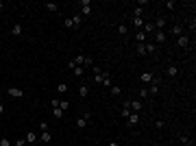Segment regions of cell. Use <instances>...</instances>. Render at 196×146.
<instances>
[{
  "label": "cell",
  "mask_w": 196,
  "mask_h": 146,
  "mask_svg": "<svg viewBox=\"0 0 196 146\" xmlns=\"http://www.w3.org/2000/svg\"><path fill=\"white\" fill-rule=\"evenodd\" d=\"M87 122H89V120H87L85 116H79V120H76V129H85Z\"/></svg>",
  "instance_id": "7c38bea8"
},
{
  "label": "cell",
  "mask_w": 196,
  "mask_h": 146,
  "mask_svg": "<svg viewBox=\"0 0 196 146\" xmlns=\"http://www.w3.org/2000/svg\"><path fill=\"white\" fill-rule=\"evenodd\" d=\"M179 142H181L183 146H192V140H190L187 135H181V137H179Z\"/></svg>",
  "instance_id": "f1b7e54d"
},
{
  "label": "cell",
  "mask_w": 196,
  "mask_h": 146,
  "mask_svg": "<svg viewBox=\"0 0 196 146\" xmlns=\"http://www.w3.org/2000/svg\"><path fill=\"white\" fill-rule=\"evenodd\" d=\"M37 129H39L41 133H44V131H48V129H50V124H48V120H41V122H39V127H37Z\"/></svg>",
  "instance_id": "cb8c5ba5"
},
{
  "label": "cell",
  "mask_w": 196,
  "mask_h": 146,
  "mask_svg": "<svg viewBox=\"0 0 196 146\" xmlns=\"http://www.w3.org/2000/svg\"><path fill=\"white\" fill-rule=\"evenodd\" d=\"M31 146H35V144H31Z\"/></svg>",
  "instance_id": "bcb514c9"
},
{
  "label": "cell",
  "mask_w": 196,
  "mask_h": 146,
  "mask_svg": "<svg viewBox=\"0 0 196 146\" xmlns=\"http://www.w3.org/2000/svg\"><path fill=\"white\" fill-rule=\"evenodd\" d=\"M135 41H137V44H146V33H144V31H137Z\"/></svg>",
  "instance_id": "44dd1931"
},
{
  "label": "cell",
  "mask_w": 196,
  "mask_h": 146,
  "mask_svg": "<svg viewBox=\"0 0 196 146\" xmlns=\"http://www.w3.org/2000/svg\"><path fill=\"white\" fill-rule=\"evenodd\" d=\"M144 24H146V22H144V18H133V26H135L137 31H142Z\"/></svg>",
  "instance_id": "9a60e30c"
},
{
  "label": "cell",
  "mask_w": 196,
  "mask_h": 146,
  "mask_svg": "<svg viewBox=\"0 0 196 146\" xmlns=\"http://www.w3.org/2000/svg\"><path fill=\"white\" fill-rule=\"evenodd\" d=\"M166 7H168L170 11H174V2H172V0H168V2H166Z\"/></svg>",
  "instance_id": "ab89813d"
},
{
  "label": "cell",
  "mask_w": 196,
  "mask_h": 146,
  "mask_svg": "<svg viewBox=\"0 0 196 146\" xmlns=\"http://www.w3.org/2000/svg\"><path fill=\"white\" fill-rule=\"evenodd\" d=\"M118 33H120L122 37L129 35V26H127V24H118Z\"/></svg>",
  "instance_id": "7402d4cb"
},
{
  "label": "cell",
  "mask_w": 196,
  "mask_h": 146,
  "mask_svg": "<svg viewBox=\"0 0 196 146\" xmlns=\"http://www.w3.org/2000/svg\"><path fill=\"white\" fill-rule=\"evenodd\" d=\"M129 107H131V111H133V113H139V111H142V101H131V103H129Z\"/></svg>",
  "instance_id": "52a82bcc"
},
{
  "label": "cell",
  "mask_w": 196,
  "mask_h": 146,
  "mask_svg": "<svg viewBox=\"0 0 196 146\" xmlns=\"http://www.w3.org/2000/svg\"><path fill=\"white\" fill-rule=\"evenodd\" d=\"M148 94H157V85H155V83H151V87H148Z\"/></svg>",
  "instance_id": "8d00e7d4"
},
{
  "label": "cell",
  "mask_w": 196,
  "mask_h": 146,
  "mask_svg": "<svg viewBox=\"0 0 196 146\" xmlns=\"http://www.w3.org/2000/svg\"><path fill=\"white\" fill-rule=\"evenodd\" d=\"M85 59H87L85 55H76V57H74V59H72V61H74L76 65H83V68H85Z\"/></svg>",
  "instance_id": "d6986e66"
},
{
  "label": "cell",
  "mask_w": 196,
  "mask_h": 146,
  "mask_svg": "<svg viewBox=\"0 0 196 146\" xmlns=\"http://www.w3.org/2000/svg\"><path fill=\"white\" fill-rule=\"evenodd\" d=\"M155 41L157 44H163L166 41V31H155Z\"/></svg>",
  "instance_id": "8fae6325"
},
{
  "label": "cell",
  "mask_w": 196,
  "mask_h": 146,
  "mask_svg": "<svg viewBox=\"0 0 196 146\" xmlns=\"http://www.w3.org/2000/svg\"><path fill=\"white\" fill-rule=\"evenodd\" d=\"M103 85H105L107 89H109V87L113 85V83H111V74H109V77H105V81H103Z\"/></svg>",
  "instance_id": "e575fe53"
},
{
  "label": "cell",
  "mask_w": 196,
  "mask_h": 146,
  "mask_svg": "<svg viewBox=\"0 0 196 146\" xmlns=\"http://www.w3.org/2000/svg\"><path fill=\"white\" fill-rule=\"evenodd\" d=\"M2 113H5V105H2V103H0V116H2Z\"/></svg>",
  "instance_id": "ee69618b"
},
{
  "label": "cell",
  "mask_w": 196,
  "mask_h": 146,
  "mask_svg": "<svg viewBox=\"0 0 196 146\" xmlns=\"http://www.w3.org/2000/svg\"><path fill=\"white\" fill-rule=\"evenodd\" d=\"M105 77H109V72H107V70H105V72H100V74H96V77H94V83H98V85H103Z\"/></svg>",
  "instance_id": "30bf717a"
},
{
  "label": "cell",
  "mask_w": 196,
  "mask_h": 146,
  "mask_svg": "<svg viewBox=\"0 0 196 146\" xmlns=\"http://www.w3.org/2000/svg\"><path fill=\"white\" fill-rule=\"evenodd\" d=\"M148 96H151V94H148V89H146V87L139 89V101H142V98H148Z\"/></svg>",
  "instance_id": "1f68e13d"
},
{
  "label": "cell",
  "mask_w": 196,
  "mask_h": 146,
  "mask_svg": "<svg viewBox=\"0 0 196 146\" xmlns=\"http://www.w3.org/2000/svg\"><path fill=\"white\" fill-rule=\"evenodd\" d=\"M170 33H172L174 37H179V35H183V26H181V24H172V31H170Z\"/></svg>",
  "instance_id": "4fadbf2b"
},
{
  "label": "cell",
  "mask_w": 196,
  "mask_h": 146,
  "mask_svg": "<svg viewBox=\"0 0 196 146\" xmlns=\"http://www.w3.org/2000/svg\"><path fill=\"white\" fill-rule=\"evenodd\" d=\"M137 55H139V57L146 55V46H144V44H137Z\"/></svg>",
  "instance_id": "4dcf8cb0"
},
{
  "label": "cell",
  "mask_w": 196,
  "mask_h": 146,
  "mask_svg": "<svg viewBox=\"0 0 196 146\" xmlns=\"http://www.w3.org/2000/svg\"><path fill=\"white\" fill-rule=\"evenodd\" d=\"M92 2L89 0H81V18H89L92 15Z\"/></svg>",
  "instance_id": "7a4b0ae2"
},
{
  "label": "cell",
  "mask_w": 196,
  "mask_h": 146,
  "mask_svg": "<svg viewBox=\"0 0 196 146\" xmlns=\"http://www.w3.org/2000/svg\"><path fill=\"white\" fill-rule=\"evenodd\" d=\"M7 94L11 96V98H22V96H24V92L20 87H7Z\"/></svg>",
  "instance_id": "3957f363"
},
{
  "label": "cell",
  "mask_w": 196,
  "mask_h": 146,
  "mask_svg": "<svg viewBox=\"0 0 196 146\" xmlns=\"http://www.w3.org/2000/svg\"><path fill=\"white\" fill-rule=\"evenodd\" d=\"M24 144H26V140H24V137H20V140L15 142V146H24Z\"/></svg>",
  "instance_id": "b9f144b4"
},
{
  "label": "cell",
  "mask_w": 196,
  "mask_h": 146,
  "mask_svg": "<svg viewBox=\"0 0 196 146\" xmlns=\"http://www.w3.org/2000/svg\"><path fill=\"white\" fill-rule=\"evenodd\" d=\"M89 70H92V72H94V77H96V74H100V68H98V65H92V68H89Z\"/></svg>",
  "instance_id": "74e56055"
},
{
  "label": "cell",
  "mask_w": 196,
  "mask_h": 146,
  "mask_svg": "<svg viewBox=\"0 0 196 146\" xmlns=\"http://www.w3.org/2000/svg\"><path fill=\"white\" fill-rule=\"evenodd\" d=\"M177 44H179L181 48H187V46H190V37L183 33V35H179V37H177Z\"/></svg>",
  "instance_id": "5b68a950"
},
{
  "label": "cell",
  "mask_w": 196,
  "mask_h": 146,
  "mask_svg": "<svg viewBox=\"0 0 196 146\" xmlns=\"http://www.w3.org/2000/svg\"><path fill=\"white\" fill-rule=\"evenodd\" d=\"M24 140H26V144H35V142H37V137H35V131H29Z\"/></svg>",
  "instance_id": "ffe728a7"
},
{
  "label": "cell",
  "mask_w": 196,
  "mask_h": 146,
  "mask_svg": "<svg viewBox=\"0 0 196 146\" xmlns=\"http://www.w3.org/2000/svg\"><path fill=\"white\" fill-rule=\"evenodd\" d=\"M107 146H120V142H118V140H109V144H107Z\"/></svg>",
  "instance_id": "7bdbcfd3"
},
{
  "label": "cell",
  "mask_w": 196,
  "mask_h": 146,
  "mask_svg": "<svg viewBox=\"0 0 196 146\" xmlns=\"http://www.w3.org/2000/svg\"><path fill=\"white\" fill-rule=\"evenodd\" d=\"M72 74H74V77H83V74H85V68H83V65H76L74 70H72Z\"/></svg>",
  "instance_id": "603a6c76"
},
{
  "label": "cell",
  "mask_w": 196,
  "mask_h": 146,
  "mask_svg": "<svg viewBox=\"0 0 196 146\" xmlns=\"http://www.w3.org/2000/svg\"><path fill=\"white\" fill-rule=\"evenodd\" d=\"M53 116H55L57 120H61V118H63V111H61L59 107H53Z\"/></svg>",
  "instance_id": "83f0119b"
},
{
  "label": "cell",
  "mask_w": 196,
  "mask_h": 146,
  "mask_svg": "<svg viewBox=\"0 0 196 146\" xmlns=\"http://www.w3.org/2000/svg\"><path fill=\"white\" fill-rule=\"evenodd\" d=\"M181 146H183V144H181Z\"/></svg>",
  "instance_id": "7dc6e473"
},
{
  "label": "cell",
  "mask_w": 196,
  "mask_h": 146,
  "mask_svg": "<svg viewBox=\"0 0 196 146\" xmlns=\"http://www.w3.org/2000/svg\"><path fill=\"white\" fill-rule=\"evenodd\" d=\"M166 72H168V77H177V74H179V68H177V65H168Z\"/></svg>",
  "instance_id": "e0dca14e"
},
{
  "label": "cell",
  "mask_w": 196,
  "mask_h": 146,
  "mask_svg": "<svg viewBox=\"0 0 196 146\" xmlns=\"http://www.w3.org/2000/svg\"><path fill=\"white\" fill-rule=\"evenodd\" d=\"M11 33H13L15 37H20V35L24 33V29H22V24H13V29H11Z\"/></svg>",
  "instance_id": "2e32d148"
},
{
  "label": "cell",
  "mask_w": 196,
  "mask_h": 146,
  "mask_svg": "<svg viewBox=\"0 0 196 146\" xmlns=\"http://www.w3.org/2000/svg\"><path fill=\"white\" fill-rule=\"evenodd\" d=\"M120 92H122V89H120V85H111V87H109V94H111V96H118Z\"/></svg>",
  "instance_id": "4316f807"
},
{
  "label": "cell",
  "mask_w": 196,
  "mask_h": 146,
  "mask_svg": "<svg viewBox=\"0 0 196 146\" xmlns=\"http://www.w3.org/2000/svg\"><path fill=\"white\" fill-rule=\"evenodd\" d=\"M127 122H129L131 127H135V124L139 122V113H133V111H131V116L127 118Z\"/></svg>",
  "instance_id": "9c48e42d"
},
{
  "label": "cell",
  "mask_w": 196,
  "mask_h": 146,
  "mask_svg": "<svg viewBox=\"0 0 196 146\" xmlns=\"http://www.w3.org/2000/svg\"><path fill=\"white\" fill-rule=\"evenodd\" d=\"M74 68H76V63H74V61L70 59V61H68V70H74Z\"/></svg>",
  "instance_id": "60d3db41"
},
{
  "label": "cell",
  "mask_w": 196,
  "mask_h": 146,
  "mask_svg": "<svg viewBox=\"0 0 196 146\" xmlns=\"http://www.w3.org/2000/svg\"><path fill=\"white\" fill-rule=\"evenodd\" d=\"M129 103H131V101H124V105H122V111H120V113H122V118H124V120H127V118L131 116V107H129Z\"/></svg>",
  "instance_id": "ba28073f"
},
{
  "label": "cell",
  "mask_w": 196,
  "mask_h": 146,
  "mask_svg": "<svg viewBox=\"0 0 196 146\" xmlns=\"http://www.w3.org/2000/svg\"><path fill=\"white\" fill-rule=\"evenodd\" d=\"M146 46V55H151V53H155V44H144Z\"/></svg>",
  "instance_id": "836d02e7"
},
{
  "label": "cell",
  "mask_w": 196,
  "mask_h": 146,
  "mask_svg": "<svg viewBox=\"0 0 196 146\" xmlns=\"http://www.w3.org/2000/svg\"><path fill=\"white\" fill-rule=\"evenodd\" d=\"M0 146H11V140L9 137H0Z\"/></svg>",
  "instance_id": "d590c367"
},
{
  "label": "cell",
  "mask_w": 196,
  "mask_h": 146,
  "mask_svg": "<svg viewBox=\"0 0 196 146\" xmlns=\"http://www.w3.org/2000/svg\"><path fill=\"white\" fill-rule=\"evenodd\" d=\"M142 13H144L142 7H135V9H133V18H142Z\"/></svg>",
  "instance_id": "d6a6232c"
},
{
  "label": "cell",
  "mask_w": 196,
  "mask_h": 146,
  "mask_svg": "<svg viewBox=\"0 0 196 146\" xmlns=\"http://www.w3.org/2000/svg\"><path fill=\"white\" fill-rule=\"evenodd\" d=\"M155 127H157V129H163V127H166V122H163V120H157Z\"/></svg>",
  "instance_id": "f35d334b"
},
{
  "label": "cell",
  "mask_w": 196,
  "mask_h": 146,
  "mask_svg": "<svg viewBox=\"0 0 196 146\" xmlns=\"http://www.w3.org/2000/svg\"><path fill=\"white\" fill-rule=\"evenodd\" d=\"M2 9H5V5H2V2H0V11H2Z\"/></svg>",
  "instance_id": "f6af8a7d"
},
{
  "label": "cell",
  "mask_w": 196,
  "mask_h": 146,
  "mask_svg": "<svg viewBox=\"0 0 196 146\" xmlns=\"http://www.w3.org/2000/svg\"><path fill=\"white\" fill-rule=\"evenodd\" d=\"M87 94H89V89H87V85H85V83H81V85H79V96H81V98H85V96H87Z\"/></svg>",
  "instance_id": "ac0fdd59"
},
{
  "label": "cell",
  "mask_w": 196,
  "mask_h": 146,
  "mask_svg": "<svg viewBox=\"0 0 196 146\" xmlns=\"http://www.w3.org/2000/svg\"><path fill=\"white\" fill-rule=\"evenodd\" d=\"M57 92L59 94H65L68 92V83H57Z\"/></svg>",
  "instance_id": "484cf974"
},
{
  "label": "cell",
  "mask_w": 196,
  "mask_h": 146,
  "mask_svg": "<svg viewBox=\"0 0 196 146\" xmlns=\"http://www.w3.org/2000/svg\"><path fill=\"white\" fill-rule=\"evenodd\" d=\"M153 77H155L153 72L146 70V72H142V74H139V81H142V83H153Z\"/></svg>",
  "instance_id": "277c9868"
},
{
  "label": "cell",
  "mask_w": 196,
  "mask_h": 146,
  "mask_svg": "<svg viewBox=\"0 0 196 146\" xmlns=\"http://www.w3.org/2000/svg\"><path fill=\"white\" fill-rule=\"evenodd\" d=\"M166 24H168V22H166V18H157L153 26H155V31H163V29H166Z\"/></svg>",
  "instance_id": "8992f818"
},
{
  "label": "cell",
  "mask_w": 196,
  "mask_h": 146,
  "mask_svg": "<svg viewBox=\"0 0 196 146\" xmlns=\"http://www.w3.org/2000/svg\"><path fill=\"white\" fill-rule=\"evenodd\" d=\"M44 7H46V11H50V13H57L59 11V5L57 2H46Z\"/></svg>",
  "instance_id": "5bb4252c"
},
{
  "label": "cell",
  "mask_w": 196,
  "mask_h": 146,
  "mask_svg": "<svg viewBox=\"0 0 196 146\" xmlns=\"http://www.w3.org/2000/svg\"><path fill=\"white\" fill-rule=\"evenodd\" d=\"M81 24H83L81 13H76V15H72V18H65V20H63V26H65V29H79Z\"/></svg>",
  "instance_id": "6da1fadb"
},
{
  "label": "cell",
  "mask_w": 196,
  "mask_h": 146,
  "mask_svg": "<svg viewBox=\"0 0 196 146\" xmlns=\"http://www.w3.org/2000/svg\"><path fill=\"white\" fill-rule=\"evenodd\" d=\"M39 140H41V142H44V144H48V142H50V140H53V137H50V131H44V133H41V137H39Z\"/></svg>",
  "instance_id": "d4e9b609"
},
{
  "label": "cell",
  "mask_w": 196,
  "mask_h": 146,
  "mask_svg": "<svg viewBox=\"0 0 196 146\" xmlns=\"http://www.w3.org/2000/svg\"><path fill=\"white\" fill-rule=\"evenodd\" d=\"M59 109H61V111H68V109H70V103H68V101H59Z\"/></svg>",
  "instance_id": "f546056e"
}]
</instances>
